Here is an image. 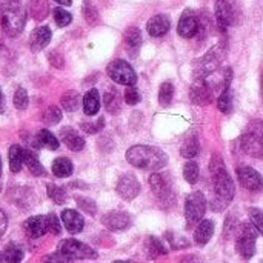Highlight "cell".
Wrapping results in <instances>:
<instances>
[{
  "instance_id": "6da1fadb",
  "label": "cell",
  "mask_w": 263,
  "mask_h": 263,
  "mask_svg": "<svg viewBox=\"0 0 263 263\" xmlns=\"http://www.w3.org/2000/svg\"><path fill=\"white\" fill-rule=\"evenodd\" d=\"M211 173H213V186H214V197L211 206L214 211H222L231 203L236 193L234 182L228 174L223 160L219 156H213L211 159Z\"/></svg>"
},
{
  "instance_id": "7a4b0ae2",
  "label": "cell",
  "mask_w": 263,
  "mask_h": 263,
  "mask_svg": "<svg viewBox=\"0 0 263 263\" xmlns=\"http://www.w3.org/2000/svg\"><path fill=\"white\" fill-rule=\"evenodd\" d=\"M126 160L136 168L157 171L168 163V156L159 148L148 146V145H136L128 149Z\"/></svg>"
},
{
  "instance_id": "3957f363",
  "label": "cell",
  "mask_w": 263,
  "mask_h": 263,
  "mask_svg": "<svg viewBox=\"0 0 263 263\" xmlns=\"http://www.w3.org/2000/svg\"><path fill=\"white\" fill-rule=\"evenodd\" d=\"M0 23L6 35L17 37L26 25V9L22 0H5L0 3Z\"/></svg>"
},
{
  "instance_id": "277c9868",
  "label": "cell",
  "mask_w": 263,
  "mask_h": 263,
  "mask_svg": "<svg viewBox=\"0 0 263 263\" xmlns=\"http://www.w3.org/2000/svg\"><path fill=\"white\" fill-rule=\"evenodd\" d=\"M257 230L250 225V223H243L239 230L237 234V253L243 257V259H251L256 254V242H257Z\"/></svg>"
},
{
  "instance_id": "5b68a950",
  "label": "cell",
  "mask_w": 263,
  "mask_h": 263,
  "mask_svg": "<svg viewBox=\"0 0 263 263\" xmlns=\"http://www.w3.org/2000/svg\"><path fill=\"white\" fill-rule=\"evenodd\" d=\"M106 71H108V76L111 77V80H114L119 85L133 86L137 82L136 71L125 60H114V62H111L108 65V69Z\"/></svg>"
},
{
  "instance_id": "8992f818",
  "label": "cell",
  "mask_w": 263,
  "mask_h": 263,
  "mask_svg": "<svg viewBox=\"0 0 263 263\" xmlns=\"http://www.w3.org/2000/svg\"><path fill=\"white\" fill-rule=\"evenodd\" d=\"M206 213V199L202 193L196 191L186 197L185 202V217L188 225H196L199 223Z\"/></svg>"
},
{
  "instance_id": "52a82bcc",
  "label": "cell",
  "mask_w": 263,
  "mask_h": 263,
  "mask_svg": "<svg viewBox=\"0 0 263 263\" xmlns=\"http://www.w3.org/2000/svg\"><path fill=\"white\" fill-rule=\"evenodd\" d=\"M59 251L72 260L74 259H88V260L97 259V253L91 247H88V245H85L76 239H66V240L60 242Z\"/></svg>"
},
{
  "instance_id": "ba28073f",
  "label": "cell",
  "mask_w": 263,
  "mask_h": 263,
  "mask_svg": "<svg viewBox=\"0 0 263 263\" xmlns=\"http://www.w3.org/2000/svg\"><path fill=\"white\" fill-rule=\"evenodd\" d=\"M149 185L154 194L157 196L159 200L166 202L173 200V188H171V180L166 174H153L149 177Z\"/></svg>"
},
{
  "instance_id": "9c48e42d",
  "label": "cell",
  "mask_w": 263,
  "mask_h": 263,
  "mask_svg": "<svg viewBox=\"0 0 263 263\" xmlns=\"http://www.w3.org/2000/svg\"><path fill=\"white\" fill-rule=\"evenodd\" d=\"M236 12L230 0H217L216 3V22L220 31H225L234 23Z\"/></svg>"
},
{
  "instance_id": "30bf717a",
  "label": "cell",
  "mask_w": 263,
  "mask_h": 263,
  "mask_svg": "<svg viewBox=\"0 0 263 263\" xmlns=\"http://www.w3.org/2000/svg\"><path fill=\"white\" fill-rule=\"evenodd\" d=\"M237 177L243 188L250 191H260L262 190V177L260 174L251 166H240L237 168Z\"/></svg>"
},
{
  "instance_id": "8fae6325",
  "label": "cell",
  "mask_w": 263,
  "mask_h": 263,
  "mask_svg": "<svg viewBox=\"0 0 263 263\" xmlns=\"http://www.w3.org/2000/svg\"><path fill=\"white\" fill-rule=\"evenodd\" d=\"M117 193L125 200H134L140 193V183L133 174H125L117 183Z\"/></svg>"
},
{
  "instance_id": "7c38bea8",
  "label": "cell",
  "mask_w": 263,
  "mask_h": 263,
  "mask_svg": "<svg viewBox=\"0 0 263 263\" xmlns=\"http://www.w3.org/2000/svg\"><path fill=\"white\" fill-rule=\"evenodd\" d=\"M177 32L185 39H191L199 32V18L194 11L186 9L182 14L179 25H177Z\"/></svg>"
},
{
  "instance_id": "4fadbf2b",
  "label": "cell",
  "mask_w": 263,
  "mask_h": 263,
  "mask_svg": "<svg viewBox=\"0 0 263 263\" xmlns=\"http://www.w3.org/2000/svg\"><path fill=\"white\" fill-rule=\"evenodd\" d=\"M190 97L197 105H206L213 100V89L203 77H197L190 89Z\"/></svg>"
},
{
  "instance_id": "5bb4252c",
  "label": "cell",
  "mask_w": 263,
  "mask_h": 263,
  "mask_svg": "<svg viewBox=\"0 0 263 263\" xmlns=\"http://www.w3.org/2000/svg\"><path fill=\"white\" fill-rule=\"evenodd\" d=\"M220 52L219 48H213L208 54H205L202 57V60L199 62V65L196 66V74L197 77H205L211 72H214L220 63Z\"/></svg>"
},
{
  "instance_id": "9a60e30c",
  "label": "cell",
  "mask_w": 263,
  "mask_h": 263,
  "mask_svg": "<svg viewBox=\"0 0 263 263\" xmlns=\"http://www.w3.org/2000/svg\"><path fill=\"white\" fill-rule=\"evenodd\" d=\"M102 222L111 231H122V230H126L128 227H131V217L122 211H111V213L105 214Z\"/></svg>"
},
{
  "instance_id": "2e32d148",
  "label": "cell",
  "mask_w": 263,
  "mask_h": 263,
  "mask_svg": "<svg viewBox=\"0 0 263 263\" xmlns=\"http://www.w3.org/2000/svg\"><path fill=\"white\" fill-rule=\"evenodd\" d=\"M240 143H242V148L248 153V154H251V156H254V157H262V134L260 133H248V134H245L242 139H240Z\"/></svg>"
},
{
  "instance_id": "e0dca14e",
  "label": "cell",
  "mask_w": 263,
  "mask_h": 263,
  "mask_svg": "<svg viewBox=\"0 0 263 263\" xmlns=\"http://www.w3.org/2000/svg\"><path fill=\"white\" fill-rule=\"evenodd\" d=\"M170 26H171V22H170L168 15H165V14H157V15L151 17L148 20V25H146L148 32L153 37H162V35H165L170 31Z\"/></svg>"
},
{
  "instance_id": "ac0fdd59",
  "label": "cell",
  "mask_w": 263,
  "mask_h": 263,
  "mask_svg": "<svg viewBox=\"0 0 263 263\" xmlns=\"http://www.w3.org/2000/svg\"><path fill=\"white\" fill-rule=\"evenodd\" d=\"M62 222L71 234H77L83 230L85 220L76 210H65L62 213Z\"/></svg>"
},
{
  "instance_id": "d6986e66",
  "label": "cell",
  "mask_w": 263,
  "mask_h": 263,
  "mask_svg": "<svg viewBox=\"0 0 263 263\" xmlns=\"http://www.w3.org/2000/svg\"><path fill=\"white\" fill-rule=\"evenodd\" d=\"M51 40V29L48 26H40L32 31L29 37V46L34 52L42 51Z\"/></svg>"
},
{
  "instance_id": "ffe728a7",
  "label": "cell",
  "mask_w": 263,
  "mask_h": 263,
  "mask_svg": "<svg viewBox=\"0 0 263 263\" xmlns=\"http://www.w3.org/2000/svg\"><path fill=\"white\" fill-rule=\"evenodd\" d=\"M25 231L29 237L32 239H39L42 236H45L48 231H46V220L43 216H34V217H29L26 222H25Z\"/></svg>"
},
{
  "instance_id": "44dd1931",
  "label": "cell",
  "mask_w": 263,
  "mask_h": 263,
  "mask_svg": "<svg viewBox=\"0 0 263 263\" xmlns=\"http://www.w3.org/2000/svg\"><path fill=\"white\" fill-rule=\"evenodd\" d=\"M213 234H214V223L211 220H200L194 231V240L197 245L203 247L211 240Z\"/></svg>"
},
{
  "instance_id": "7402d4cb",
  "label": "cell",
  "mask_w": 263,
  "mask_h": 263,
  "mask_svg": "<svg viewBox=\"0 0 263 263\" xmlns=\"http://www.w3.org/2000/svg\"><path fill=\"white\" fill-rule=\"evenodd\" d=\"M63 143L74 153L82 151L85 148V140L79 136V133H76L74 129H62L60 133Z\"/></svg>"
},
{
  "instance_id": "603a6c76",
  "label": "cell",
  "mask_w": 263,
  "mask_h": 263,
  "mask_svg": "<svg viewBox=\"0 0 263 263\" xmlns=\"http://www.w3.org/2000/svg\"><path fill=\"white\" fill-rule=\"evenodd\" d=\"M83 109L86 116H96L100 109V97L97 89H89L83 97Z\"/></svg>"
},
{
  "instance_id": "cb8c5ba5",
  "label": "cell",
  "mask_w": 263,
  "mask_h": 263,
  "mask_svg": "<svg viewBox=\"0 0 263 263\" xmlns=\"http://www.w3.org/2000/svg\"><path fill=\"white\" fill-rule=\"evenodd\" d=\"M23 163L26 165V168L29 170V173L35 177H42L45 176V168L42 166V163L39 162L37 156L32 151H25L23 149Z\"/></svg>"
},
{
  "instance_id": "d4e9b609",
  "label": "cell",
  "mask_w": 263,
  "mask_h": 263,
  "mask_svg": "<svg viewBox=\"0 0 263 263\" xmlns=\"http://www.w3.org/2000/svg\"><path fill=\"white\" fill-rule=\"evenodd\" d=\"M103 105L108 112L116 114L122 109V97L116 89H108L103 96Z\"/></svg>"
},
{
  "instance_id": "484cf974",
  "label": "cell",
  "mask_w": 263,
  "mask_h": 263,
  "mask_svg": "<svg viewBox=\"0 0 263 263\" xmlns=\"http://www.w3.org/2000/svg\"><path fill=\"white\" fill-rule=\"evenodd\" d=\"M52 174L55 177H60V179L71 176L72 174V163H71V160L65 159V157L55 159L54 163H52Z\"/></svg>"
},
{
  "instance_id": "4316f807",
  "label": "cell",
  "mask_w": 263,
  "mask_h": 263,
  "mask_svg": "<svg viewBox=\"0 0 263 263\" xmlns=\"http://www.w3.org/2000/svg\"><path fill=\"white\" fill-rule=\"evenodd\" d=\"M199 151H200V143H199V139H197L196 136L188 137V139L183 142L182 148H180V154H182L185 159H193V157H196V156L199 154Z\"/></svg>"
},
{
  "instance_id": "83f0119b",
  "label": "cell",
  "mask_w": 263,
  "mask_h": 263,
  "mask_svg": "<svg viewBox=\"0 0 263 263\" xmlns=\"http://www.w3.org/2000/svg\"><path fill=\"white\" fill-rule=\"evenodd\" d=\"M2 256H3V260L6 263H22L23 250L15 243H8Z\"/></svg>"
},
{
  "instance_id": "f1b7e54d",
  "label": "cell",
  "mask_w": 263,
  "mask_h": 263,
  "mask_svg": "<svg viewBox=\"0 0 263 263\" xmlns=\"http://www.w3.org/2000/svg\"><path fill=\"white\" fill-rule=\"evenodd\" d=\"M23 165V149L18 145L9 148V168L12 173H18Z\"/></svg>"
},
{
  "instance_id": "f546056e",
  "label": "cell",
  "mask_w": 263,
  "mask_h": 263,
  "mask_svg": "<svg viewBox=\"0 0 263 263\" xmlns=\"http://www.w3.org/2000/svg\"><path fill=\"white\" fill-rule=\"evenodd\" d=\"M145 248H146L148 256L153 257V259L166 254V248L163 247V243L157 237H148L146 239V243H145Z\"/></svg>"
},
{
  "instance_id": "4dcf8cb0",
  "label": "cell",
  "mask_w": 263,
  "mask_h": 263,
  "mask_svg": "<svg viewBox=\"0 0 263 263\" xmlns=\"http://www.w3.org/2000/svg\"><path fill=\"white\" fill-rule=\"evenodd\" d=\"M37 142H39V145H40L42 148H48V149H51V151H54V149L59 148V140H57V139L54 137V134L49 133L48 129L39 131V134H37Z\"/></svg>"
},
{
  "instance_id": "1f68e13d",
  "label": "cell",
  "mask_w": 263,
  "mask_h": 263,
  "mask_svg": "<svg viewBox=\"0 0 263 263\" xmlns=\"http://www.w3.org/2000/svg\"><path fill=\"white\" fill-rule=\"evenodd\" d=\"M125 42H126V46L133 51H137L139 46L142 45V32L139 28L133 26L129 28L126 32H125Z\"/></svg>"
},
{
  "instance_id": "d6a6232c",
  "label": "cell",
  "mask_w": 263,
  "mask_h": 263,
  "mask_svg": "<svg viewBox=\"0 0 263 263\" xmlns=\"http://www.w3.org/2000/svg\"><path fill=\"white\" fill-rule=\"evenodd\" d=\"M173 96H174V86H173V83H170V82L162 83L160 91H159V102H160V105L168 106L171 103V100H173Z\"/></svg>"
},
{
  "instance_id": "836d02e7",
  "label": "cell",
  "mask_w": 263,
  "mask_h": 263,
  "mask_svg": "<svg viewBox=\"0 0 263 263\" xmlns=\"http://www.w3.org/2000/svg\"><path fill=\"white\" fill-rule=\"evenodd\" d=\"M31 14L35 20L45 18L48 14V2L46 0H32L31 2Z\"/></svg>"
},
{
  "instance_id": "e575fe53",
  "label": "cell",
  "mask_w": 263,
  "mask_h": 263,
  "mask_svg": "<svg viewBox=\"0 0 263 263\" xmlns=\"http://www.w3.org/2000/svg\"><path fill=\"white\" fill-rule=\"evenodd\" d=\"M199 165L196 162H188L183 168V177L191 185H194L199 180Z\"/></svg>"
},
{
  "instance_id": "d590c367",
  "label": "cell",
  "mask_w": 263,
  "mask_h": 263,
  "mask_svg": "<svg viewBox=\"0 0 263 263\" xmlns=\"http://www.w3.org/2000/svg\"><path fill=\"white\" fill-rule=\"evenodd\" d=\"M79 102H80V97L74 91H69L66 94H63V97H62V105L66 111H76L79 108Z\"/></svg>"
},
{
  "instance_id": "8d00e7d4",
  "label": "cell",
  "mask_w": 263,
  "mask_h": 263,
  "mask_svg": "<svg viewBox=\"0 0 263 263\" xmlns=\"http://www.w3.org/2000/svg\"><path fill=\"white\" fill-rule=\"evenodd\" d=\"M48 196L57 203V205H62L66 202V191L57 185H48Z\"/></svg>"
},
{
  "instance_id": "74e56055",
  "label": "cell",
  "mask_w": 263,
  "mask_h": 263,
  "mask_svg": "<svg viewBox=\"0 0 263 263\" xmlns=\"http://www.w3.org/2000/svg\"><path fill=\"white\" fill-rule=\"evenodd\" d=\"M83 14H85V18L89 25H96L99 22V12L89 0L83 2Z\"/></svg>"
},
{
  "instance_id": "f35d334b",
  "label": "cell",
  "mask_w": 263,
  "mask_h": 263,
  "mask_svg": "<svg viewBox=\"0 0 263 263\" xmlns=\"http://www.w3.org/2000/svg\"><path fill=\"white\" fill-rule=\"evenodd\" d=\"M43 120L46 125H55L62 120V111L57 106H49L43 114Z\"/></svg>"
},
{
  "instance_id": "ab89813d",
  "label": "cell",
  "mask_w": 263,
  "mask_h": 263,
  "mask_svg": "<svg viewBox=\"0 0 263 263\" xmlns=\"http://www.w3.org/2000/svg\"><path fill=\"white\" fill-rule=\"evenodd\" d=\"M54 20L59 26H68L72 20V15L66 11V9H62V8H55L54 9Z\"/></svg>"
},
{
  "instance_id": "60d3db41",
  "label": "cell",
  "mask_w": 263,
  "mask_h": 263,
  "mask_svg": "<svg viewBox=\"0 0 263 263\" xmlns=\"http://www.w3.org/2000/svg\"><path fill=\"white\" fill-rule=\"evenodd\" d=\"M105 126V119L103 117H99L96 122H83L82 123V129L88 134H96L99 131H102Z\"/></svg>"
},
{
  "instance_id": "b9f144b4",
  "label": "cell",
  "mask_w": 263,
  "mask_h": 263,
  "mask_svg": "<svg viewBox=\"0 0 263 263\" xmlns=\"http://www.w3.org/2000/svg\"><path fill=\"white\" fill-rule=\"evenodd\" d=\"M14 106L17 109H25L28 106V92L25 88H18L14 92Z\"/></svg>"
},
{
  "instance_id": "7bdbcfd3",
  "label": "cell",
  "mask_w": 263,
  "mask_h": 263,
  "mask_svg": "<svg viewBox=\"0 0 263 263\" xmlns=\"http://www.w3.org/2000/svg\"><path fill=\"white\" fill-rule=\"evenodd\" d=\"M217 106L222 112H228L231 109V94H230V86H225L222 96L219 97Z\"/></svg>"
},
{
  "instance_id": "ee69618b",
  "label": "cell",
  "mask_w": 263,
  "mask_h": 263,
  "mask_svg": "<svg viewBox=\"0 0 263 263\" xmlns=\"http://www.w3.org/2000/svg\"><path fill=\"white\" fill-rule=\"evenodd\" d=\"M45 220H46V231H49L52 234H60L62 227H60V222H59V219H57L55 214H52V213L48 214L45 217Z\"/></svg>"
},
{
  "instance_id": "f6af8a7d",
  "label": "cell",
  "mask_w": 263,
  "mask_h": 263,
  "mask_svg": "<svg viewBox=\"0 0 263 263\" xmlns=\"http://www.w3.org/2000/svg\"><path fill=\"white\" fill-rule=\"evenodd\" d=\"M76 202H77V205L80 206V210H83L85 213H88V214H91V216H94V214H96L97 206H96V203H94L91 199L77 197V199H76Z\"/></svg>"
},
{
  "instance_id": "bcb514c9",
  "label": "cell",
  "mask_w": 263,
  "mask_h": 263,
  "mask_svg": "<svg viewBox=\"0 0 263 263\" xmlns=\"http://www.w3.org/2000/svg\"><path fill=\"white\" fill-rule=\"evenodd\" d=\"M250 217H251V225L253 227H256V230H257V233L260 234L263 233V216H262V211L259 210V208H253L251 211H250Z\"/></svg>"
},
{
  "instance_id": "7dc6e473",
  "label": "cell",
  "mask_w": 263,
  "mask_h": 263,
  "mask_svg": "<svg viewBox=\"0 0 263 263\" xmlns=\"http://www.w3.org/2000/svg\"><path fill=\"white\" fill-rule=\"evenodd\" d=\"M125 102L128 105H137L140 102V92L137 91V88L128 86V89L125 92Z\"/></svg>"
},
{
  "instance_id": "c3c4849f",
  "label": "cell",
  "mask_w": 263,
  "mask_h": 263,
  "mask_svg": "<svg viewBox=\"0 0 263 263\" xmlns=\"http://www.w3.org/2000/svg\"><path fill=\"white\" fill-rule=\"evenodd\" d=\"M45 263H72V259H69L68 256H65V254H62L59 251V253L46 256L45 257Z\"/></svg>"
},
{
  "instance_id": "681fc988",
  "label": "cell",
  "mask_w": 263,
  "mask_h": 263,
  "mask_svg": "<svg viewBox=\"0 0 263 263\" xmlns=\"http://www.w3.org/2000/svg\"><path fill=\"white\" fill-rule=\"evenodd\" d=\"M6 227H8V219H6V214H5V213L2 211V208H0V236L5 234Z\"/></svg>"
},
{
  "instance_id": "f907efd6",
  "label": "cell",
  "mask_w": 263,
  "mask_h": 263,
  "mask_svg": "<svg viewBox=\"0 0 263 263\" xmlns=\"http://www.w3.org/2000/svg\"><path fill=\"white\" fill-rule=\"evenodd\" d=\"M5 111V97H3V92L0 89V114Z\"/></svg>"
},
{
  "instance_id": "816d5d0a",
  "label": "cell",
  "mask_w": 263,
  "mask_h": 263,
  "mask_svg": "<svg viewBox=\"0 0 263 263\" xmlns=\"http://www.w3.org/2000/svg\"><path fill=\"white\" fill-rule=\"evenodd\" d=\"M55 2L60 3V5H66V6H69L72 3V0H55Z\"/></svg>"
},
{
  "instance_id": "f5cc1de1",
  "label": "cell",
  "mask_w": 263,
  "mask_h": 263,
  "mask_svg": "<svg viewBox=\"0 0 263 263\" xmlns=\"http://www.w3.org/2000/svg\"><path fill=\"white\" fill-rule=\"evenodd\" d=\"M114 263H136V262H133V260H117V262H114Z\"/></svg>"
},
{
  "instance_id": "db71d44e",
  "label": "cell",
  "mask_w": 263,
  "mask_h": 263,
  "mask_svg": "<svg viewBox=\"0 0 263 263\" xmlns=\"http://www.w3.org/2000/svg\"><path fill=\"white\" fill-rule=\"evenodd\" d=\"M0 185H2V159H0Z\"/></svg>"
},
{
  "instance_id": "11a10c76",
  "label": "cell",
  "mask_w": 263,
  "mask_h": 263,
  "mask_svg": "<svg viewBox=\"0 0 263 263\" xmlns=\"http://www.w3.org/2000/svg\"><path fill=\"white\" fill-rule=\"evenodd\" d=\"M0 263H5V260H3V256L0 254Z\"/></svg>"
}]
</instances>
